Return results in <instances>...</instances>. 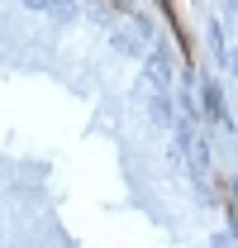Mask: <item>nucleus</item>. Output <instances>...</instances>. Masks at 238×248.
I'll list each match as a JSON object with an SVG mask.
<instances>
[{"label": "nucleus", "instance_id": "5", "mask_svg": "<svg viewBox=\"0 0 238 248\" xmlns=\"http://www.w3.org/2000/svg\"><path fill=\"white\" fill-rule=\"evenodd\" d=\"M219 62H224V67H229V77H234V81H238V48H229V53H224V48H219Z\"/></svg>", "mask_w": 238, "mask_h": 248}, {"label": "nucleus", "instance_id": "6", "mask_svg": "<svg viewBox=\"0 0 238 248\" xmlns=\"http://www.w3.org/2000/svg\"><path fill=\"white\" fill-rule=\"evenodd\" d=\"M29 10H38V15H53V0H24Z\"/></svg>", "mask_w": 238, "mask_h": 248}, {"label": "nucleus", "instance_id": "1", "mask_svg": "<svg viewBox=\"0 0 238 248\" xmlns=\"http://www.w3.org/2000/svg\"><path fill=\"white\" fill-rule=\"evenodd\" d=\"M110 43H115L119 53H129V58H148V43L138 38V29L124 33V29H110Z\"/></svg>", "mask_w": 238, "mask_h": 248}, {"label": "nucleus", "instance_id": "7", "mask_svg": "<svg viewBox=\"0 0 238 248\" xmlns=\"http://www.w3.org/2000/svg\"><path fill=\"white\" fill-rule=\"evenodd\" d=\"M229 19H238V0H229Z\"/></svg>", "mask_w": 238, "mask_h": 248}, {"label": "nucleus", "instance_id": "4", "mask_svg": "<svg viewBox=\"0 0 238 248\" xmlns=\"http://www.w3.org/2000/svg\"><path fill=\"white\" fill-rule=\"evenodd\" d=\"M53 15H58V19H76L81 10H76V0H53Z\"/></svg>", "mask_w": 238, "mask_h": 248}, {"label": "nucleus", "instance_id": "3", "mask_svg": "<svg viewBox=\"0 0 238 248\" xmlns=\"http://www.w3.org/2000/svg\"><path fill=\"white\" fill-rule=\"evenodd\" d=\"M148 110H152V120H157V124H172V105H167V95H162V91L148 95Z\"/></svg>", "mask_w": 238, "mask_h": 248}, {"label": "nucleus", "instance_id": "2", "mask_svg": "<svg viewBox=\"0 0 238 248\" xmlns=\"http://www.w3.org/2000/svg\"><path fill=\"white\" fill-rule=\"evenodd\" d=\"M143 62H148V72H152V81H157V86H167V81H172V58H167L162 48H157L152 58H143Z\"/></svg>", "mask_w": 238, "mask_h": 248}]
</instances>
